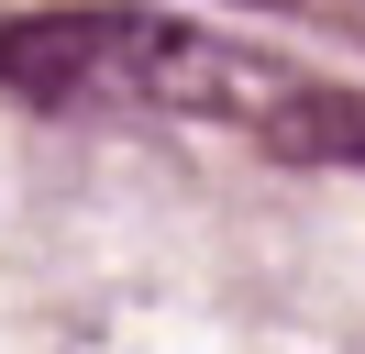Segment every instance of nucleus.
Here are the masks:
<instances>
[{"mask_svg": "<svg viewBox=\"0 0 365 354\" xmlns=\"http://www.w3.org/2000/svg\"><path fill=\"white\" fill-rule=\"evenodd\" d=\"M111 88L155 111H200V122H255V133L299 100L277 56H244L232 34H200V22H111Z\"/></svg>", "mask_w": 365, "mask_h": 354, "instance_id": "f257e3e1", "label": "nucleus"}, {"mask_svg": "<svg viewBox=\"0 0 365 354\" xmlns=\"http://www.w3.org/2000/svg\"><path fill=\"white\" fill-rule=\"evenodd\" d=\"M0 88H23V100L111 88V11H23V22H0Z\"/></svg>", "mask_w": 365, "mask_h": 354, "instance_id": "f03ea898", "label": "nucleus"}, {"mask_svg": "<svg viewBox=\"0 0 365 354\" xmlns=\"http://www.w3.org/2000/svg\"><path fill=\"white\" fill-rule=\"evenodd\" d=\"M266 144L288 155V166H365V100L354 88H299L266 122Z\"/></svg>", "mask_w": 365, "mask_h": 354, "instance_id": "7ed1b4c3", "label": "nucleus"}]
</instances>
